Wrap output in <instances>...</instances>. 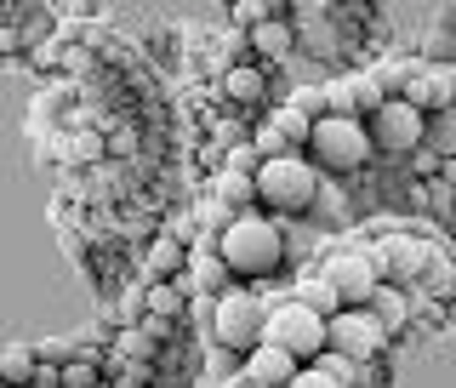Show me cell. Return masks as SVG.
Masks as SVG:
<instances>
[{"label":"cell","instance_id":"obj_1","mask_svg":"<svg viewBox=\"0 0 456 388\" xmlns=\"http://www.w3.org/2000/svg\"><path fill=\"white\" fill-rule=\"evenodd\" d=\"M217 252H223L228 275H234L240 285L274 280L280 268H285V223L268 218V211H240V218L223 223Z\"/></svg>","mask_w":456,"mask_h":388},{"label":"cell","instance_id":"obj_2","mask_svg":"<svg viewBox=\"0 0 456 388\" xmlns=\"http://www.w3.org/2000/svg\"><path fill=\"white\" fill-rule=\"evenodd\" d=\"M325 183L331 177H325L308 154L263 161L256 166V211H268V218H308V211H320Z\"/></svg>","mask_w":456,"mask_h":388},{"label":"cell","instance_id":"obj_3","mask_svg":"<svg viewBox=\"0 0 456 388\" xmlns=\"http://www.w3.org/2000/svg\"><path fill=\"white\" fill-rule=\"evenodd\" d=\"M308 161L325 171V177H354L377 161V143H370V126L365 114H348V109H331L314 120V137H308Z\"/></svg>","mask_w":456,"mask_h":388},{"label":"cell","instance_id":"obj_4","mask_svg":"<svg viewBox=\"0 0 456 388\" xmlns=\"http://www.w3.org/2000/svg\"><path fill=\"white\" fill-rule=\"evenodd\" d=\"M268 320H274V309H263V297L246 292V285H234L228 297L211 303V337H217L223 354H256L268 343Z\"/></svg>","mask_w":456,"mask_h":388},{"label":"cell","instance_id":"obj_5","mask_svg":"<svg viewBox=\"0 0 456 388\" xmlns=\"http://www.w3.org/2000/svg\"><path fill=\"white\" fill-rule=\"evenodd\" d=\"M370 143L377 154H394V161H411V154L428 149V109H417L411 97H388L377 114H370Z\"/></svg>","mask_w":456,"mask_h":388},{"label":"cell","instance_id":"obj_6","mask_svg":"<svg viewBox=\"0 0 456 388\" xmlns=\"http://www.w3.org/2000/svg\"><path fill=\"white\" fill-rule=\"evenodd\" d=\"M268 343L291 349L297 360H320V354H331V320L314 303H303V297H291V303H280L274 320H268Z\"/></svg>","mask_w":456,"mask_h":388},{"label":"cell","instance_id":"obj_7","mask_svg":"<svg viewBox=\"0 0 456 388\" xmlns=\"http://www.w3.org/2000/svg\"><path fill=\"white\" fill-rule=\"evenodd\" d=\"M388 337L394 332L370 309H342L331 320V354H342V360H354V366H370L382 349H388Z\"/></svg>","mask_w":456,"mask_h":388},{"label":"cell","instance_id":"obj_8","mask_svg":"<svg viewBox=\"0 0 456 388\" xmlns=\"http://www.w3.org/2000/svg\"><path fill=\"white\" fill-rule=\"evenodd\" d=\"M320 280H331V292L342 297V309H370V297L382 292V275H377V257H360V252H342L320 268Z\"/></svg>","mask_w":456,"mask_h":388},{"label":"cell","instance_id":"obj_9","mask_svg":"<svg viewBox=\"0 0 456 388\" xmlns=\"http://www.w3.org/2000/svg\"><path fill=\"white\" fill-rule=\"evenodd\" d=\"M303 377V360H297L291 349H280V343H263L256 354L240 360V383H263V388H291Z\"/></svg>","mask_w":456,"mask_h":388},{"label":"cell","instance_id":"obj_10","mask_svg":"<svg viewBox=\"0 0 456 388\" xmlns=\"http://www.w3.org/2000/svg\"><path fill=\"white\" fill-rule=\"evenodd\" d=\"M251 52L256 57H263V63H285V57H291L297 52V40H303V35H297V23H291V12H285V18H274V23H263V29H251Z\"/></svg>","mask_w":456,"mask_h":388},{"label":"cell","instance_id":"obj_11","mask_svg":"<svg viewBox=\"0 0 456 388\" xmlns=\"http://www.w3.org/2000/svg\"><path fill=\"white\" fill-rule=\"evenodd\" d=\"M0 377H6L12 388H35V377H40V349H35V343H12V349L0 354Z\"/></svg>","mask_w":456,"mask_h":388},{"label":"cell","instance_id":"obj_12","mask_svg":"<svg viewBox=\"0 0 456 388\" xmlns=\"http://www.w3.org/2000/svg\"><path fill=\"white\" fill-rule=\"evenodd\" d=\"M223 92H228V103H263V97H268V75L256 63L228 69V75H223Z\"/></svg>","mask_w":456,"mask_h":388},{"label":"cell","instance_id":"obj_13","mask_svg":"<svg viewBox=\"0 0 456 388\" xmlns=\"http://www.w3.org/2000/svg\"><path fill=\"white\" fill-rule=\"evenodd\" d=\"M177 275H183V246H177L171 235H160V240L149 246V280H154V285H171Z\"/></svg>","mask_w":456,"mask_h":388},{"label":"cell","instance_id":"obj_14","mask_svg":"<svg viewBox=\"0 0 456 388\" xmlns=\"http://www.w3.org/2000/svg\"><path fill=\"white\" fill-rule=\"evenodd\" d=\"M63 388H103V354L75 349V360H63Z\"/></svg>","mask_w":456,"mask_h":388},{"label":"cell","instance_id":"obj_15","mask_svg":"<svg viewBox=\"0 0 456 388\" xmlns=\"http://www.w3.org/2000/svg\"><path fill=\"white\" fill-rule=\"evenodd\" d=\"M428 149H434L439 161H456V103L428 114Z\"/></svg>","mask_w":456,"mask_h":388},{"label":"cell","instance_id":"obj_16","mask_svg":"<svg viewBox=\"0 0 456 388\" xmlns=\"http://www.w3.org/2000/svg\"><path fill=\"white\" fill-rule=\"evenodd\" d=\"M142 309H149V320H177V309H183V292H177V285H149Z\"/></svg>","mask_w":456,"mask_h":388},{"label":"cell","instance_id":"obj_17","mask_svg":"<svg viewBox=\"0 0 456 388\" xmlns=\"http://www.w3.org/2000/svg\"><path fill=\"white\" fill-rule=\"evenodd\" d=\"M370 314H377V320H382V326H388V332H394V326L405 320V297H399L394 285H382V292L370 297Z\"/></svg>","mask_w":456,"mask_h":388},{"label":"cell","instance_id":"obj_18","mask_svg":"<svg viewBox=\"0 0 456 388\" xmlns=\"http://www.w3.org/2000/svg\"><path fill=\"white\" fill-rule=\"evenodd\" d=\"M291 388H348L337 377V371H325V366H303V377H297Z\"/></svg>","mask_w":456,"mask_h":388},{"label":"cell","instance_id":"obj_19","mask_svg":"<svg viewBox=\"0 0 456 388\" xmlns=\"http://www.w3.org/2000/svg\"><path fill=\"white\" fill-rule=\"evenodd\" d=\"M234 388H263V383H234Z\"/></svg>","mask_w":456,"mask_h":388}]
</instances>
